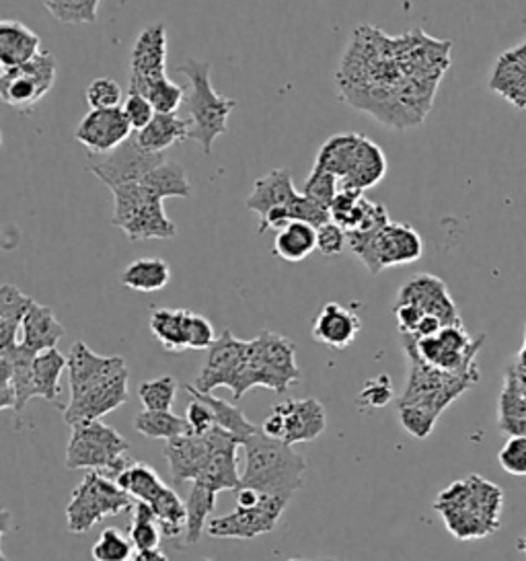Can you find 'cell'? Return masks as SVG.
I'll list each match as a JSON object with an SVG mask.
<instances>
[{"label":"cell","instance_id":"6da1fadb","mask_svg":"<svg viewBox=\"0 0 526 561\" xmlns=\"http://www.w3.org/2000/svg\"><path fill=\"white\" fill-rule=\"evenodd\" d=\"M451 62V41L414 29L389 37L360 25L347 44L338 71V87L347 106L384 126L407 130L430 113L440 76Z\"/></svg>","mask_w":526,"mask_h":561},{"label":"cell","instance_id":"7a4b0ae2","mask_svg":"<svg viewBox=\"0 0 526 561\" xmlns=\"http://www.w3.org/2000/svg\"><path fill=\"white\" fill-rule=\"evenodd\" d=\"M504 493L491 481L472 475L440 491L435 508L456 539L488 537L500 526Z\"/></svg>","mask_w":526,"mask_h":561},{"label":"cell","instance_id":"3957f363","mask_svg":"<svg viewBox=\"0 0 526 561\" xmlns=\"http://www.w3.org/2000/svg\"><path fill=\"white\" fill-rule=\"evenodd\" d=\"M243 449L245 469L241 473V488H254L291 502L307 473L305 456L292 451L284 440L266 435L261 428L243 444Z\"/></svg>","mask_w":526,"mask_h":561},{"label":"cell","instance_id":"277c9868","mask_svg":"<svg viewBox=\"0 0 526 561\" xmlns=\"http://www.w3.org/2000/svg\"><path fill=\"white\" fill-rule=\"evenodd\" d=\"M178 73L183 74L189 83L185 95L187 120L192 124L189 141H196L201 146L204 155L212 153V146L222 134L229 130V118L235 109V99L220 97L212 87V66L204 60L187 58L178 66Z\"/></svg>","mask_w":526,"mask_h":561},{"label":"cell","instance_id":"5b68a950","mask_svg":"<svg viewBox=\"0 0 526 561\" xmlns=\"http://www.w3.org/2000/svg\"><path fill=\"white\" fill-rule=\"evenodd\" d=\"M296 380H301L296 344L280 333L264 329L255 340H249V356L235 399L243 398L254 387L286 393Z\"/></svg>","mask_w":526,"mask_h":561},{"label":"cell","instance_id":"8992f818","mask_svg":"<svg viewBox=\"0 0 526 561\" xmlns=\"http://www.w3.org/2000/svg\"><path fill=\"white\" fill-rule=\"evenodd\" d=\"M401 344L407 356L409 373L400 405H421L440 416L454 399L461 398L475 382H479V377L475 375H453L426 363L419 356L416 340L412 336H401Z\"/></svg>","mask_w":526,"mask_h":561},{"label":"cell","instance_id":"52a82bcc","mask_svg":"<svg viewBox=\"0 0 526 561\" xmlns=\"http://www.w3.org/2000/svg\"><path fill=\"white\" fill-rule=\"evenodd\" d=\"M71 428L73 435L66 447V469L101 471L111 479H118L132 463H136L130 456L126 440L101 419L81 422Z\"/></svg>","mask_w":526,"mask_h":561},{"label":"cell","instance_id":"ba28073f","mask_svg":"<svg viewBox=\"0 0 526 561\" xmlns=\"http://www.w3.org/2000/svg\"><path fill=\"white\" fill-rule=\"evenodd\" d=\"M113 194V227L122 229L130 241L140 243L150 239H175L178 227L164 215L163 202L145 182L126 183Z\"/></svg>","mask_w":526,"mask_h":561},{"label":"cell","instance_id":"9c48e42d","mask_svg":"<svg viewBox=\"0 0 526 561\" xmlns=\"http://www.w3.org/2000/svg\"><path fill=\"white\" fill-rule=\"evenodd\" d=\"M347 247L372 276L393 266L414 264L424 254L418 231L403 222H389L366 233H347Z\"/></svg>","mask_w":526,"mask_h":561},{"label":"cell","instance_id":"30bf717a","mask_svg":"<svg viewBox=\"0 0 526 561\" xmlns=\"http://www.w3.org/2000/svg\"><path fill=\"white\" fill-rule=\"evenodd\" d=\"M132 508L134 498L127 496L115 479L101 471H89L71 496L66 507V525L73 535H83L103 519L130 512Z\"/></svg>","mask_w":526,"mask_h":561},{"label":"cell","instance_id":"8fae6325","mask_svg":"<svg viewBox=\"0 0 526 561\" xmlns=\"http://www.w3.org/2000/svg\"><path fill=\"white\" fill-rule=\"evenodd\" d=\"M414 338V336H412ZM419 356L428 364H432L440 370L453 373V375H475L477 370V354L486 338L473 340L463 326L442 327L436 336L430 338H414Z\"/></svg>","mask_w":526,"mask_h":561},{"label":"cell","instance_id":"7c38bea8","mask_svg":"<svg viewBox=\"0 0 526 561\" xmlns=\"http://www.w3.org/2000/svg\"><path fill=\"white\" fill-rule=\"evenodd\" d=\"M164 161H167L164 155H155L145 150L134 132L124 145L113 148L111 153L106 155L89 153L87 169L99 182L106 183L109 190H115L126 183L143 182L152 169H157Z\"/></svg>","mask_w":526,"mask_h":561},{"label":"cell","instance_id":"4fadbf2b","mask_svg":"<svg viewBox=\"0 0 526 561\" xmlns=\"http://www.w3.org/2000/svg\"><path fill=\"white\" fill-rule=\"evenodd\" d=\"M56 73V58L50 52H41L17 69H2L0 97L11 108L32 109L52 92Z\"/></svg>","mask_w":526,"mask_h":561},{"label":"cell","instance_id":"5bb4252c","mask_svg":"<svg viewBox=\"0 0 526 561\" xmlns=\"http://www.w3.org/2000/svg\"><path fill=\"white\" fill-rule=\"evenodd\" d=\"M247 356H249V342L238 340L231 329H224L218 336L217 342L208 350L206 363L201 366L194 387L201 393H212L218 387H229L235 398L247 364Z\"/></svg>","mask_w":526,"mask_h":561},{"label":"cell","instance_id":"9a60e30c","mask_svg":"<svg viewBox=\"0 0 526 561\" xmlns=\"http://www.w3.org/2000/svg\"><path fill=\"white\" fill-rule=\"evenodd\" d=\"M286 507L289 500L284 498L264 496L257 507H236L231 514L212 519L206 530L215 539H255L272 533Z\"/></svg>","mask_w":526,"mask_h":561},{"label":"cell","instance_id":"2e32d148","mask_svg":"<svg viewBox=\"0 0 526 561\" xmlns=\"http://www.w3.org/2000/svg\"><path fill=\"white\" fill-rule=\"evenodd\" d=\"M167 76V29L163 23L145 27L130 54V89L145 93L152 83Z\"/></svg>","mask_w":526,"mask_h":561},{"label":"cell","instance_id":"e0dca14e","mask_svg":"<svg viewBox=\"0 0 526 561\" xmlns=\"http://www.w3.org/2000/svg\"><path fill=\"white\" fill-rule=\"evenodd\" d=\"M127 382H130V370L124 368L118 375L95 385L89 391L71 398V403L64 407V422L69 426H74L81 422L101 419L111 414L113 410L122 407L130 395Z\"/></svg>","mask_w":526,"mask_h":561},{"label":"cell","instance_id":"ac0fdd59","mask_svg":"<svg viewBox=\"0 0 526 561\" xmlns=\"http://www.w3.org/2000/svg\"><path fill=\"white\" fill-rule=\"evenodd\" d=\"M395 303L414 305L424 315L440 319L444 326H463L461 313L454 305L453 296L449 294L447 284L432 273H418L412 280H407L401 286Z\"/></svg>","mask_w":526,"mask_h":561},{"label":"cell","instance_id":"d6986e66","mask_svg":"<svg viewBox=\"0 0 526 561\" xmlns=\"http://www.w3.org/2000/svg\"><path fill=\"white\" fill-rule=\"evenodd\" d=\"M134 130L127 122L124 109H91L76 126L74 138L91 155H106L124 145Z\"/></svg>","mask_w":526,"mask_h":561},{"label":"cell","instance_id":"ffe728a7","mask_svg":"<svg viewBox=\"0 0 526 561\" xmlns=\"http://www.w3.org/2000/svg\"><path fill=\"white\" fill-rule=\"evenodd\" d=\"M217 438L215 428L206 435H185L173 440H167L164 459L169 463L171 477L175 484L196 481L208 459L215 453Z\"/></svg>","mask_w":526,"mask_h":561},{"label":"cell","instance_id":"44dd1931","mask_svg":"<svg viewBox=\"0 0 526 561\" xmlns=\"http://www.w3.org/2000/svg\"><path fill=\"white\" fill-rule=\"evenodd\" d=\"M331 220L338 222L345 233L377 231L389 224L387 208L364 196L360 190H340L329 206Z\"/></svg>","mask_w":526,"mask_h":561},{"label":"cell","instance_id":"7402d4cb","mask_svg":"<svg viewBox=\"0 0 526 561\" xmlns=\"http://www.w3.org/2000/svg\"><path fill=\"white\" fill-rule=\"evenodd\" d=\"M124 368L127 366L122 356H99L85 342H74L69 352V368H66L71 398L89 391L95 385L108 380Z\"/></svg>","mask_w":526,"mask_h":561},{"label":"cell","instance_id":"603a6c76","mask_svg":"<svg viewBox=\"0 0 526 561\" xmlns=\"http://www.w3.org/2000/svg\"><path fill=\"white\" fill-rule=\"evenodd\" d=\"M273 410L284 417V442L291 447L313 442L326 432V407L319 399H289Z\"/></svg>","mask_w":526,"mask_h":561},{"label":"cell","instance_id":"cb8c5ba5","mask_svg":"<svg viewBox=\"0 0 526 561\" xmlns=\"http://www.w3.org/2000/svg\"><path fill=\"white\" fill-rule=\"evenodd\" d=\"M363 329L360 317L340 303H327L313 324V340L331 350H345L354 344Z\"/></svg>","mask_w":526,"mask_h":561},{"label":"cell","instance_id":"d4e9b609","mask_svg":"<svg viewBox=\"0 0 526 561\" xmlns=\"http://www.w3.org/2000/svg\"><path fill=\"white\" fill-rule=\"evenodd\" d=\"M298 196L301 192L292 182L291 171L286 167H280L254 183V192L245 199V206L247 210L255 212L261 222L270 217L273 210L291 206Z\"/></svg>","mask_w":526,"mask_h":561},{"label":"cell","instance_id":"484cf974","mask_svg":"<svg viewBox=\"0 0 526 561\" xmlns=\"http://www.w3.org/2000/svg\"><path fill=\"white\" fill-rule=\"evenodd\" d=\"M490 89L514 108L526 109V41L498 58L491 73Z\"/></svg>","mask_w":526,"mask_h":561},{"label":"cell","instance_id":"4316f807","mask_svg":"<svg viewBox=\"0 0 526 561\" xmlns=\"http://www.w3.org/2000/svg\"><path fill=\"white\" fill-rule=\"evenodd\" d=\"M41 39L27 25L15 19L0 23V64L2 69H17L41 54Z\"/></svg>","mask_w":526,"mask_h":561},{"label":"cell","instance_id":"83f0119b","mask_svg":"<svg viewBox=\"0 0 526 561\" xmlns=\"http://www.w3.org/2000/svg\"><path fill=\"white\" fill-rule=\"evenodd\" d=\"M66 336L64 326L56 319L54 310L46 305L34 303L23 319L21 327V344L32 352L52 350Z\"/></svg>","mask_w":526,"mask_h":561},{"label":"cell","instance_id":"f1b7e54d","mask_svg":"<svg viewBox=\"0 0 526 561\" xmlns=\"http://www.w3.org/2000/svg\"><path fill=\"white\" fill-rule=\"evenodd\" d=\"M387 169H389V164H387V157H384L381 146L372 143L368 136H363L356 161L352 164L347 178L340 182V190L366 192L384 180Z\"/></svg>","mask_w":526,"mask_h":561},{"label":"cell","instance_id":"f546056e","mask_svg":"<svg viewBox=\"0 0 526 561\" xmlns=\"http://www.w3.org/2000/svg\"><path fill=\"white\" fill-rule=\"evenodd\" d=\"M189 132L192 124L187 118H180L178 113H157L148 126L136 132V138L148 153L164 155L171 146L189 141Z\"/></svg>","mask_w":526,"mask_h":561},{"label":"cell","instance_id":"4dcf8cb0","mask_svg":"<svg viewBox=\"0 0 526 561\" xmlns=\"http://www.w3.org/2000/svg\"><path fill=\"white\" fill-rule=\"evenodd\" d=\"M364 134L358 132H345V134H335L329 141L323 143L317 153L315 167L326 169L329 173H333L340 182L347 178L352 164L356 161L358 148L363 143Z\"/></svg>","mask_w":526,"mask_h":561},{"label":"cell","instance_id":"1f68e13d","mask_svg":"<svg viewBox=\"0 0 526 561\" xmlns=\"http://www.w3.org/2000/svg\"><path fill=\"white\" fill-rule=\"evenodd\" d=\"M185 391H187L192 398L201 399L206 405H210L218 428L231 432L241 444H245V442L259 430L255 424H252V422L245 417V414L241 412V407H236L233 403H229V401H224V399L215 398L212 393H201L194 385H187Z\"/></svg>","mask_w":526,"mask_h":561},{"label":"cell","instance_id":"d6a6232c","mask_svg":"<svg viewBox=\"0 0 526 561\" xmlns=\"http://www.w3.org/2000/svg\"><path fill=\"white\" fill-rule=\"evenodd\" d=\"M36 301L23 294L17 286L4 284L0 289V347L19 344V329Z\"/></svg>","mask_w":526,"mask_h":561},{"label":"cell","instance_id":"836d02e7","mask_svg":"<svg viewBox=\"0 0 526 561\" xmlns=\"http://www.w3.org/2000/svg\"><path fill=\"white\" fill-rule=\"evenodd\" d=\"M317 249V229L309 222L294 220L276 233L273 254L284 261L298 264Z\"/></svg>","mask_w":526,"mask_h":561},{"label":"cell","instance_id":"e575fe53","mask_svg":"<svg viewBox=\"0 0 526 561\" xmlns=\"http://www.w3.org/2000/svg\"><path fill=\"white\" fill-rule=\"evenodd\" d=\"M217 493L218 491L204 484H192L189 496L185 500L187 523L183 533V545H196L200 541L201 533L208 528L210 516L217 508Z\"/></svg>","mask_w":526,"mask_h":561},{"label":"cell","instance_id":"d590c367","mask_svg":"<svg viewBox=\"0 0 526 561\" xmlns=\"http://www.w3.org/2000/svg\"><path fill=\"white\" fill-rule=\"evenodd\" d=\"M187 315L185 308H155L150 315V331L164 350L180 354L187 350Z\"/></svg>","mask_w":526,"mask_h":561},{"label":"cell","instance_id":"8d00e7d4","mask_svg":"<svg viewBox=\"0 0 526 561\" xmlns=\"http://www.w3.org/2000/svg\"><path fill=\"white\" fill-rule=\"evenodd\" d=\"M171 282V266L161 257H143L127 266L122 284L136 292H157Z\"/></svg>","mask_w":526,"mask_h":561},{"label":"cell","instance_id":"74e56055","mask_svg":"<svg viewBox=\"0 0 526 561\" xmlns=\"http://www.w3.org/2000/svg\"><path fill=\"white\" fill-rule=\"evenodd\" d=\"M69 368V358L56 347L39 352L34 361V398L54 403L60 395V377Z\"/></svg>","mask_w":526,"mask_h":561},{"label":"cell","instance_id":"f35d334b","mask_svg":"<svg viewBox=\"0 0 526 561\" xmlns=\"http://www.w3.org/2000/svg\"><path fill=\"white\" fill-rule=\"evenodd\" d=\"M115 481L127 496L134 498V502H146V504H152L159 498V493L167 488L159 473L145 463H132Z\"/></svg>","mask_w":526,"mask_h":561},{"label":"cell","instance_id":"ab89813d","mask_svg":"<svg viewBox=\"0 0 526 561\" xmlns=\"http://www.w3.org/2000/svg\"><path fill=\"white\" fill-rule=\"evenodd\" d=\"M134 430L146 438L173 440L180 436L192 435V428L185 417L173 412H150L145 410L134 419Z\"/></svg>","mask_w":526,"mask_h":561},{"label":"cell","instance_id":"60d3db41","mask_svg":"<svg viewBox=\"0 0 526 561\" xmlns=\"http://www.w3.org/2000/svg\"><path fill=\"white\" fill-rule=\"evenodd\" d=\"M143 182L164 199L189 198L194 192L185 169L182 164L173 163V161H164L157 169H152Z\"/></svg>","mask_w":526,"mask_h":561},{"label":"cell","instance_id":"b9f144b4","mask_svg":"<svg viewBox=\"0 0 526 561\" xmlns=\"http://www.w3.org/2000/svg\"><path fill=\"white\" fill-rule=\"evenodd\" d=\"M161 530H163V537L167 539H175L185 533V523H187V510H185V502H182V498L178 496L175 489L167 488L159 493V498L150 504Z\"/></svg>","mask_w":526,"mask_h":561},{"label":"cell","instance_id":"7bdbcfd3","mask_svg":"<svg viewBox=\"0 0 526 561\" xmlns=\"http://www.w3.org/2000/svg\"><path fill=\"white\" fill-rule=\"evenodd\" d=\"M161 537H163V530L150 504L134 502V516L130 525V539L134 544V549L136 551L159 549Z\"/></svg>","mask_w":526,"mask_h":561},{"label":"cell","instance_id":"ee69618b","mask_svg":"<svg viewBox=\"0 0 526 561\" xmlns=\"http://www.w3.org/2000/svg\"><path fill=\"white\" fill-rule=\"evenodd\" d=\"M178 380L169 375L159 377V379L145 380L138 387V398L143 401L145 410L150 412H171L173 410V401L178 395Z\"/></svg>","mask_w":526,"mask_h":561},{"label":"cell","instance_id":"f6af8a7d","mask_svg":"<svg viewBox=\"0 0 526 561\" xmlns=\"http://www.w3.org/2000/svg\"><path fill=\"white\" fill-rule=\"evenodd\" d=\"M134 544L118 528H106L91 549L95 561H132L134 560Z\"/></svg>","mask_w":526,"mask_h":561},{"label":"cell","instance_id":"bcb514c9","mask_svg":"<svg viewBox=\"0 0 526 561\" xmlns=\"http://www.w3.org/2000/svg\"><path fill=\"white\" fill-rule=\"evenodd\" d=\"M99 2L101 0H46V9L62 23L83 25L97 19Z\"/></svg>","mask_w":526,"mask_h":561},{"label":"cell","instance_id":"7dc6e473","mask_svg":"<svg viewBox=\"0 0 526 561\" xmlns=\"http://www.w3.org/2000/svg\"><path fill=\"white\" fill-rule=\"evenodd\" d=\"M143 95L152 103L157 113H178V109L185 103L187 92L164 76L161 81L152 83Z\"/></svg>","mask_w":526,"mask_h":561},{"label":"cell","instance_id":"c3c4849f","mask_svg":"<svg viewBox=\"0 0 526 561\" xmlns=\"http://www.w3.org/2000/svg\"><path fill=\"white\" fill-rule=\"evenodd\" d=\"M307 198L315 199L323 206H331V202L338 196L340 192V180L329 173L326 169H319V167H313L307 182L303 183V190H301Z\"/></svg>","mask_w":526,"mask_h":561},{"label":"cell","instance_id":"681fc988","mask_svg":"<svg viewBox=\"0 0 526 561\" xmlns=\"http://www.w3.org/2000/svg\"><path fill=\"white\" fill-rule=\"evenodd\" d=\"M438 417L440 416H436L435 412H430L428 407H421V405H400L403 430L418 440H424L435 432Z\"/></svg>","mask_w":526,"mask_h":561},{"label":"cell","instance_id":"f907efd6","mask_svg":"<svg viewBox=\"0 0 526 561\" xmlns=\"http://www.w3.org/2000/svg\"><path fill=\"white\" fill-rule=\"evenodd\" d=\"M393 398H395V391L391 379L387 375H379L364 382L360 393L356 395V405L358 410H379L389 405Z\"/></svg>","mask_w":526,"mask_h":561},{"label":"cell","instance_id":"816d5d0a","mask_svg":"<svg viewBox=\"0 0 526 561\" xmlns=\"http://www.w3.org/2000/svg\"><path fill=\"white\" fill-rule=\"evenodd\" d=\"M85 95H87V103L91 109H115L120 108L124 101V92H122L120 83L108 76L95 78L87 87Z\"/></svg>","mask_w":526,"mask_h":561},{"label":"cell","instance_id":"f5cc1de1","mask_svg":"<svg viewBox=\"0 0 526 561\" xmlns=\"http://www.w3.org/2000/svg\"><path fill=\"white\" fill-rule=\"evenodd\" d=\"M502 469L514 477H526V435L510 436L498 454Z\"/></svg>","mask_w":526,"mask_h":561},{"label":"cell","instance_id":"db71d44e","mask_svg":"<svg viewBox=\"0 0 526 561\" xmlns=\"http://www.w3.org/2000/svg\"><path fill=\"white\" fill-rule=\"evenodd\" d=\"M124 113H126L127 122L134 132H140L143 127L148 126L152 122V118L157 115V111L152 108V103L146 99L145 95L136 89L127 92L126 101H124Z\"/></svg>","mask_w":526,"mask_h":561},{"label":"cell","instance_id":"11a10c76","mask_svg":"<svg viewBox=\"0 0 526 561\" xmlns=\"http://www.w3.org/2000/svg\"><path fill=\"white\" fill-rule=\"evenodd\" d=\"M217 333L212 324L198 313L187 315V350H210L217 342Z\"/></svg>","mask_w":526,"mask_h":561},{"label":"cell","instance_id":"9f6ffc18","mask_svg":"<svg viewBox=\"0 0 526 561\" xmlns=\"http://www.w3.org/2000/svg\"><path fill=\"white\" fill-rule=\"evenodd\" d=\"M345 245H347V233L338 222L329 220L317 229V252H321L327 257H333L342 254Z\"/></svg>","mask_w":526,"mask_h":561},{"label":"cell","instance_id":"6f0895ef","mask_svg":"<svg viewBox=\"0 0 526 561\" xmlns=\"http://www.w3.org/2000/svg\"><path fill=\"white\" fill-rule=\"evenodd\" d=\"M185 419L192 428V435H206L217 426L210 405H206L201 399L192 398V403L187 405V412H185Z\"/></svg>","mask_w":526,"mask_h":561},{"label":"cell","instance_id":"680465c9","mask_svg":"<svg viewBox=\"0 0 526 561\" xmlns=\"http://www.w3.org/2000/svg\"><path fill=\"white\" fill-rule=\"evenodd\" d=\"M395 317H397V327H400L401 336H416L419 324L428 315H424L414 305H400V303H395Z\"/></svg>","mask_w":526,"mask_h":561},{"label":"cell","instance_id":"91938a15","mask_svg":"<svg viewBox=\"0 0 526 561\" xmlns=\"http://www.w3.org/2000/svg\"><path fill=\"white\" fill-rule=\"evenodd\" d=\"M132 561H169V558L159 549H150V551H136Z\"/></svg>","mask_w":526,"mask_h":561},{"label":"cell","instance_id":"94428289","mask_svg":"<svg viewBox=\"0 0 526 561\" xmlns=\"http://www.w3.org/2000/svg\"><path fill=\"white\" fill-rule=\"evenodd\" d=\"M516 370H518V375L526 379V327H525V344L521 347V354H518V361H516V366H514Z\"/></svg>","mask_w":526,"mask_h":561},{"label":"cell","instance_id":"6125c7cd","mask_svg":"<svg viewBox=\"0 0 526 561\" xmlns=\"http://www.w3.org/2000/svg\"><path fill=\"white\" fill-rule=\"evenodd\" d=\"M518 547H521V549H523V551H525L526 553V537H523V539H521V544H518Z\"/></svg>","mask_w":526,"mask_h":561},{"label":"cell","instance_id":"be15d7a7","mask_svg":"<svg viewBox=\"0 0 526 561\" xmlns=\"http://www.w3.org/2000/svg\"><path fill=\"white\" fill-rule=\"evenodd\" d=\"M289 561H303V560H296V558H294V560H289Z\"/></svg>","mask_w":526,"mask_h":561},{"label":"cell","instance_id":"e7e4bbea","mask_svg":"<svg viewBox=\"0 0 526 561\" xmlns=\"http://www.w3.org/2000/svg\"><path fill=\"white\" fill-rule=\"evenodd\" d=\"M326 561H333V560H326Z\"/></svg>","mask_w":526,"mask_h":561}]
</instances>
